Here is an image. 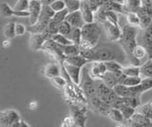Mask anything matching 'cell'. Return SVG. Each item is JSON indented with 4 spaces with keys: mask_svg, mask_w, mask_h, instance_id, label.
Wrapping results in <instances>:
<instances>
[{
    "mask_svg": "<svg viewBox=\"0 0 152 127\" xmlns=\"http://www.w3.org/2000/svg\"><path fill=\"white\" fill-rule=\"evenodd\" d=\"M80 54L84 56L86 59H88L90 62L93 61H99V62H106V61L116 60L120 62L124 59V55L126 56L122 48L113 46H96L93 49H83L80 51Z\"/></svg>",
    "mask_w": 152,
    "mask_h": 127,
    "instance_id": "obj_1",
    "label": "cell"
},
{
    "mask_svg": "<svg viewBox=\"0 0 152 127\" xmlns=\"http://www.w3.org/2000/svg\"><path fill=\"white\" fill-rule=\"evenodd\" d=\"M137 36H138L137 27H133L128 24L125 25L122 28V35L118 41V44L124 50V52L126 54V57L127 58L130 65L141 67V60L136 58L133 55V50H134L135 46L138 45Z\"/></svg>",
    "mask_w": 152,
    "mask_h": 127,
    "instance_id": "obj_2",
    "label": "cell"
},
{
    "mask_svg": "<svg viewBox=\"0 0 152 127\" xmlns=\"http://www.w3.org/2000/svg\"><path fill=\"white\" fill-rule=\"evenodd\" d=\"M81 30H82V41L79 45L80 50L95 48L98 45L101 35V28L98 22L94 21L91 23H86L81 28Z\"/></svg>",
    "mask_w": 152,
    "mask_h": 127,
    "instance_id": "obj_3",
    "label": "cell"
},
{
    "mask_svg": "<svg viewBox=\"0 0 152 127\" xmlns=\"http://www.w3.org/2000/svg\"><path fill=\"white\" fill-rule=\"evenodd\" d=\"M70 116L75 122V126L85 127L88 120V109L87 107L81 106L78 103L70 102Z\"/></svg>",
    "mask_w": 152,
    "mask_h": 127,
    "instance_id": "obj_4",
    "label": "cell"
},
{
    "mask_svg": "<svg viewBox=\"0 0 152 127\" xmlns=\"http://www.w3.org/2000/svg\"><path fill=\"white\" fill-rule=\"evenodd\" d=\"M120 126L126 127H152V120L147 118L142 113L136 111L130 119L124 120Z\"/></svg>",
    "mask_w": 152,
    "mask_h": 127,
    "instance_id": "obj_5",
    "label": "cell"
},
{
    "mask_svg": "<svg viewBox=\"0 0 152 127\" xmlns=\"http://www.w3.org/2000/svg\"><path fill=\"white\" fill-rule=\"evenodd\" d=\"M21 119L20 114L14 109H7L0 112V126L12 127L16 121Z\"/></svg>",
    "mask_w": 152,
    "mask_h": 127,
    "instance_id": "obj_6",
    "label": "cell"
},
{
    "mask_svg": "<svg viewBox=\"0 0 152 127\" xmlns=\"http://www.w3.org/2000/svg\"><path fill=\"white\" fill-rule=\"evenodd\" d=\"M103 24V27L106 31V36L109 42H118L122 35V29L119 25L112 24L109 21L106 20Z\"/></svg>",
    "mask_w": 152,
    "mask_h": 127,
    "instance_id": "obj_7",
    "label": "cell"
},
{
    "mask_svg": "<svg viewBox=\"0 0 152 127\" xmlns=\"http://www.w3.org/2000/svg\"><path fill=\"white\" fill-rule=\"evenodd\" d=\"M51 38V35L48 32H31L30 45L33 50H41L46 40Z\"/></svg>",
    "mask_w": 152,
    "mask_h": 127,
    "instance_id": "obj_8",
    "label": "cell"
},
{
    "mask_svg": "<svg viewBox=\"0 0 152 127\" xmlns=\"http://www.w3.org/2000/svg\"><path fill=\"white\" fill-rule=\"evenodd\" d=\"M64 70L66 71V75L69 77L70 82L72 83L80 86L81 83V72H82V67H76V65H70L69 63L64 62L63 64Z\"/></svg>",
    "mask_w": 152,
    "mask_h": 127,
    "instance_id": "obj_9",
    "label": "cell"
},
{
    "mask_svg": "<svg viewBox=\"0 0 152 127\" xmlns=\"http://www.w3.org/2000/svg\"><path fill=\"white\" fill-rule=\"evenodd\" d=\"M42 6L43 5L40 2V0H31L30 2V8H28V12H30L28 23H30V26H33L37 23L41 13Z\"/></svg>",
    "mask_w": 152,
    "mask_h": 127,
    "instance_id": "obj_10",
    "label": "cell"
},
{
    "mask_svg": "<svg viewBox=\"0 0 152 127\" xmlns=\"http://www.w3.org/2000/svg\"><path fill=\"white\" fill-rule=\"evenodd\" d=\"M106 72H107V67L104 62H99V61L90 62V68L88 70V73L91 78L100 79L102 75Z\"/></svg>",
    "mask_w": 152,
    "mask_h": 127,
    "instance_id": "obj_11",
    "label": "cell"
},
{
    "mask_svg": "<svg viewBox=\"0 0 152 127\" xmlns=\"http://www.w3.org/2000/svg\"><path fill=\"white\" fill-rule=\"evenodd\" d=\"M142 45L145 46L148 53V59H152V22L144 30L142 37Z\"/></svg>",
    "mask_w": 152,
    "mask_h": 127,
    "instance_id": "obj_12",
    "label": "cell"
},
{
    "mask_svg": "<svg viewBox=\"0 0 152 127\" xmlns=\"http://www.w3.org/2000/svg\"><path fill=\"white\" fill-rule=\"evenodd\" d=\"M61 67H60V65L56 62H50L49 64H47L44 67V68H43L44 76L48 79H50V80L56 77V76H60L61 75Z\"/></svg>",
    "mask_w": 152,
    "mask_h": 127,
    "instance_id": "obj_13",
    "label": "cell"
},
{
    "mask_svg": "<svg viewBox=\"0 0 152 127\" xmlns=\"http://www.w3.org/2000/svg\"><path fill=\"white\" fill-rule=\"evenodd\" d=\"M66 21L69 22L72 28H80V29L86 24L80 10L76 12H69Z\"/></svg>",
    "mask_w": 152,
    "mask_h": 127,
    "instance_id": "obj_14",
    "label": "cell"
},
{
    "mask_svg": "<svg viewBox=\"0 0 152 127\" xmlns=\"http://www.w3.org/2000/svg\"><path fill=\"white\" fill-rule=\"evenodd\" d=\"M80 12H81V13H82L83 18H84L86 23H91V22L95 21L94 12L92 11V9L89 7V5L85 1V0H82Z\"/></svg>",
    "mask_w": 152,
    "mask_h": 127,
    "instance_id": "obj_15",
    "label": "cell"
},
{
    "mask_svg": "<svg viewBox=\"0 0 152 127\" xmlns=\"http://www.w3.org/2000/svg\"><path fill=\"white\" fill-rule=\"evenodd\" d=\"M65 62L69 63L70 65H76V67H83L88 63H89V61L88 59H86L84 56H82L81 54H77V55H73V56H69V57H66L65 59Z\"/></svg>",
    "mask_w": 152,
    "mask_h": 127,
    "instance_id": "obj_16",
    "label": "cell"
},
{
    "mask_svg": "<svg viewBox=\"0 0 152 127\" xmlns=\"http://www.w3.org/2000/svg\"><path fill=\"white\" fill-rule=\"evenodd\" d=\"M107 117H108L112 121L117 122V123H123L124 120H125V118H124L121 110L119 108L116 107H110L107 112Z\"/></svg>",
    "mask_w": 152,
    "mask_h": 127,
    "instance_id": "obj_17",
    "label": "cell"
},
{
    "mask_svg": "<svg viewBox=\"0 0 152 127\" xmlns=\"http://www.w3.org/2000/svg\"><path fill=\"white\" fill-rule=\"evenodd\" d=\"M137 13H138V15H139L140 21H141V23H140V28H141L142 30L146 29V28L151 24V22H152V16L149 15L148 13H147L142 7L139 9V11L137 12Z\"/></svg>",
    "mask_w": 152,
    "mask_h": 127,
    "instance_id": "obj_18",
    "label": "cell"
},
{
    "mask_svg": "<svg viewBox=\"0 0 152 127\" xmlns=\"http://www.w3.org/2000/svg\"><path fill=\"white\" fill-rule=\"evenodd\" d=\"M62 52H63L65 58L69 57V56L80 54V46L75 44H69V45H64L61 46Z\"/></svg>",
    "mask_w": 152,
    "mask_h": 127,
    "instance_id": "obj_19",
    "label": "cell"
},
{
    "mask_svg": "<svg viewBox=\"0 0 152 127\" xmlns=\"http://www.w3.org/2000/svg\"><path fill=\"white\" fill-rule=\"evenodd\" d=\"M3 35L5 37V39H13L16 36L15 34V23L10 22L5 24L3 28Z\"/></svg>",
    "mask_w": 152,
    "mask_h": 127,
    "instance_id": "obj_20",
    "label": "cell"
},
{
    "mask_svg": "<svg viewBox=\"0 0 152 127\" xmlns=\"http://www.w3.org/2000/svg\"><path fill=\"white\" fill-rule=\"evenodd\" d=\"M124 105H129L133 108H137L141 105V95H133L127 97H122Z\"/></svg>",
    "mask_w": 152,
    "mask_h": 127,
    "instance_id": "obj_21",
    "label": "cell"
},
{
    "mask_svg": "<svg viewBox=\"0 0 152 127\" xmlns=\"http://www.w3.org/2000/svg\"><path fill=\"white\" fill-rule=\"evenodd\" d=\"M141 77L152 78V59H147L145 63L141 65Z\"/></svg>",
    "mask_w": 152,
    "mask_h": 127,
    "instance_id": "obj_22",
    "label": "cell"
},
{
    "mask_svg": "<svg viewBox=\"0 0 152 127\" xmlns=\"http://www.w3.org/2000/svg\"><path fill=\"white\" fill-rule=\"evenodd\" d=\"M126 19L128 25L133 27H140V17L138 15V13L135 12H126L125 13Z\"/></svg>",
    "mask_w": 152,
    "mask_h": 127,
    "instance_id": "obj_23",
    "label": "cell"
},
{
    "mask_svg": "<svg viewBox=\"0 0 152 127\" xmlns=\"http://www.w3.org/2000/svg\"><path fill=\"white\" fill-rule=\"evenodd\" d=\"M141 7H142V0H126L125 5H124L126 12H137Z\"/></svg>",
    "mask_w": 152,
    "mask_h": 127,
    "instance_id": "obj_24",
    "label": "cell"
},
{
    "mask_svg": "<svg viewBox=\"0 0 152 127\" xmlns=\"http://www.w3.org/2000/svg\"><path fill=\"white\" fill-rule=\"evenodd\" d=\"M68 38L75 45H80L81 41H82V30L80 28H72L70 33L69 34Z\"/></svg>",
    "mask_w": 152,
    "mask_h": 127,
    "instance_id": "obj_25",
    "label": "cell"
},
{
    "mask_svg": "<svg viewBox=\"0 0 152 127\" xmlns=\"http://www.w3.org/2000/svg\"><path fill=\"white\" fill-rule=\"evenodd\" d=\"M122 72L126 75V76H141V68L138 65H127V67H124Z\"/></svg>",
    "mask_w": 152,
    "mask_h": 127,
    "instance_id": "obj_26",
    "label": "cell"
},
{
    "mask_svg": "<svg viewBox=\"0 0 152 127\" xmlns=\"http://www.w3.org/2000/svg\"><path fill=\"white\" fill-rule=\"evenodd\" d=\"M107 67V71L110 72H122L123 67L120 62H118L116 60H110V61H106L104 62Z\"/></svg>",
    "mask_w": 152,
    "mask_h": 127,
    "instance_id": "obj_27",
    "label": "cell"
},
{
    "mask_svg": "<svg viewBox=\"0 0 152 127\" xmlns=\"http://www.w3.org/2000/svg\"><path fill=\"white\" fill-rule=\"evenodd\" d=\"M137 111L152 120V100H150L148 102L145 103V105H141L137 108Z\"/></svg>",
    "mask_w": 152,
    "mask_h": 127,
    "instance_id": "obj_28",
    "label": "cell"
},
{
    "mask_svg": "<svg viewBox=\"0 0 152 127\" xmlns=\"http://www.w3.org/2000/svg\"><path fill=\"white\" fill-rule=\"evenodd\" d=\"M142 81V78L141 76H126L122 82V84H125L126 86H135L140 84Z\"/></svg>",
    "mask_w": 152,
    "mask_h": 127,
    "instance_id": "obj_29",
    "label": "cell"
},
{
    "mask_svg": "<svg viewBox=\"0 0 152 127\" xmlns=\"http://www.w3.org/2000/svg\"><path fill=\"white\" fill-rule=\"evenodd\" d=\"M66 2V9L69 12H72L79 11L82 4V0H65Z\"/></svg>",
    "mask_w": 152,
    "mask_h": 127,
    "instance_id": "obj_30",
    "label": "cell"
},
{
    "mask_svg": "<svg viewBox=\"0 0 152 127\" xmlns=\"http://www.w3.org/2000/svg\"><path fill=\"white\" fill-rule=\"evenodd\" d=\"M0 13L3 18H9L14 16V10L13 8H11L7 3L3 2L0 7Z\"/></svg>",
    "mask_w": 152,
    "mask_h": 127,
    "instance_id": "obj_31",
    "label": "cell"
},
{
    "mask_svg": "<svg viewBox=\"0 0 152 127\" xmlns=\"http://www.w3.org/2000/svg\"><path fill=\"white\" fill-rule=\"evenodd\" d=\"M119 109L121 110L124 118H125V120L130 119V118L134 115V113L137 111L136 108H133V107H131L129 105H122L120 107H119Z\"/></svg>",
    "mask_w": 152,
    "mask_h": 127,
    "instance_id": "obj_32",
    "label": "cell"
},
{
    "mask_svg": "<svg viewBox=\"0 0 152 127\" xmlns=\"http://www.w3.org/2000/svg\"><path fill=\"white\" fill-rule=\"evenodd\" d=\"M50 82L51 83L53 84V86L56 87L57 89H64L65 86L68 84V81L64 78V77H62L61 75L60 76H56L54 78H52L50 79Z\"/></svg>",
    "mask_w": 152,
    "mask_h": 127,
    "instance_id": "obj_33",
    "label": "cell"
},
{
    "mask_svg": "<svg viewBox=\"0 0 152 127\" xmlns=\"http://www.w3.org/2000/svg\"><path fill=\"white\" fill-rule=\"evenodd\" d=\"M133 55H134L135 57L138 58L139 60H142V58H145V56H147V58H148V53H147V50L142 44L141 45H137L135 46L134 50H133Z\"/></svg>",
    "mask_w": 152,
    "mask_h": 127,
    "instance_id": "obj_34",
    "label": "cell"
},
{
    "mask_svg": "<svg viewBox=\"0 0 152 127\" xmlns=\"http://www.w3.org/2000/svg\"><path fill=\"white\" fill-rule=\"evenodd\" d=\"M51 39L53 40L54 42H56V43H58L59 45L61 46H64V45H69V44H73L72 42H71L68 37L61 34V33H55L51 36Z\"/></svg>",
    "mask_w": 152,
    "mask_h": 127,
    "instance_id": "obj_35",
    "label": "cell"
},
{
    "mask_svg": "<svg viewBox=\"0 0 152 127\" xmlns=\"http://www.w3.org/2000/svg\"><path fill=\"white\" fill-rule=\"evenodd\" d=\"M68 15H69V11L66 10V9H64V10H62V11L56 12L54 13L53 17H52V20L57 22V23H59V24H60V23L66 21Z\"/></svg>",
    "mask_w": 152,
    "mask_h": 127,
    "instance_id": "obj_36",
    "label": "cell"
},
{
    "mask_svg": "<svg viewBox=\"0 0 152 127\" xmlns=\"http://www.w3.org/2000/svg\"><path fill=\"white\" fill-rule=\"evenodd\" d=\"M71 30H72V27H71V25L69 24V22L66 21H64L59 24V29H58V32L61 34H63L65 36L68 37L69 34L70 33Z\"/></svg>",
    "mask_w": 152,
    "mask_h": 127,
    "instance_id": "obj_37",
    "label": "cell"
},
{
    "mask_svg": "<svg viewBox=\"0 0 152 127\" xmlns=\"http://www.w3.org/2000/svg\"><path fill=\"white\" fill-rule=\"evenodd\" d=\"M106 20L109 21L112 24L119 25V16L118 13L115 11H111V10H107L106 12Z\"/></svg>",
    "mask_w": 152,
    "mask_h": 127,
    "instance_id": "obj_38",
    "label": "cell"
},
{
    "mask_svg": "<svg viewBox=\"0 0 152 127\" xmlns=\"http://www.w3.org/2000/svg\"><path fill=\"white\" fill-rule=\"evenodd\" d=\"M30 0H17L15 5L13 6L14 11H28L30 8Z\"/></svg>",
    "mask_w": 152,
    "mask_h": 127,
    "instance_id": "obj_39",
    "label": "cell"
},
{
    "mask_svg": "<svg viewBox=\"0 0 152 127\" xmlns=\"http://www.w3.org/2000/svg\"><path fill=\"white\" fill-rule=\"evenodd\" d=\"M58 29H59V23H57L51 19L49 23V25H48L47 32L52 36L55 33H58Z\"/></svg>",
    "mask_w": 152,
    "mask_h": 127,
    "instance_id": "obj_40",
    "label": "cell"
},
{
    "mask_svg": "<svg viewBox=\"0 0 152 127\" xmlns=\"http://www.w3.org/2000/svg\"><path fill=\"white\" fill-rule=\"evenodd\" d=\"M50 6L52 10L56 12H59L66 9V2H65V0H56L53 3H51Z\"/></svg>",
    "mask_w": 152,
    "mask_h": 127,
    "instance_id": "obj_41",
    "label": "cell"
},
{
    "mask_svg": "<svg viewBox=\"0 0 152 127\" xmlns=\"http://www.w3.org/2000/svg\"><path fill=\"white\" fill-rule=\"evenodd\" d=\"M27 28L24 24H21V23H16L15 24V34L16 36H23L26 33Z\"/></svg>",
    "mask_w": 152,
    "mask_h": 127,
    "instance_id": "obj_42",
    "label": "cell"
},
{
    "mask_svg": "<svg viewBox=\"0 0 152 127\" xmlns=\"http://www.w3.org/2000/svg\"><path fill=\"white\" fill-rule=\"evenodd\" d=\"M61 126H66V127H71V126H75V122L72 119V117L70 116V114L69 116L65 117L63 119V121H62Z\"/></svg>",
    "mask_w": 152,
    "mask_h": 127,
    "instance_id": "obj_43",
    "label": "cell"
},
{
    "mask_svg": "<svg viewBox=\"0 0 152 127\" xmlns=\"http://www.w3.org/2000/svg\"><path fill=\"white\" fill-rule=\"evenodd\" d=\"M12 127H30V125L27 124V122L25 120H23L22 119H20L18 121H16L15 123L13 124Z\"/></svg>",
    "mask_w": 152,
    "mask_h": 127,
    "instance_id": "obj_44",
    "label": "cell"
},
{
    "mask_svg": "<svg viewBox=\"0 0 152 127\" xmlns=\"http://www.w3.org/2000/svg\"><path fill=\"white\" fill-rule=\"evenodd\" d=\"M56 0H40V2L42 3V5H50L51 3H53Z\"/></svg>",
    "mask_w": 152,
    "mask_h": 127,
    "instance_id": "obj_45",
    "label": "cell"
},
{
    "mask_svg": "<svg viewBox=\"0 0 152 127\" xmlns=\"http://www.w3.org/2000/svg\"><path fill=\"white\" fill-rule=\"evenodd\" d=\"M9 46H10V40L9 39H6L2 42V46L4 49H7Z\"/></svg>",
    "mask_w": 152,
    "mask_h": 127,
    "instance_id": "obj_46",
    "label": "cell"
},
{
    "mask_svg": "<svg viewBox=\"0 0 152 127\" xmlns=\"http://www.w3.org/2000/svg\"><path fill=\"white\" fill-rule=\"evenodd\" d=\"M36 107H37V102H31L30 103V109L34 110V109H36Z\"/></svg>",
    "mask_w": 152,
    "mask_h": 127,
    "instance_id": "obj_47",
    "label": "cell"
},
{
    "mask_svg": "<svg viewBox=\"0 0 152 127\" xmlns=\"http://www.w3.org/2000/svg\"><path fill=\"white\" fill-rule=\"evenodd\" d=\"M30 1H31V0H30Z\"/></svg>",
    "mask_w": 152,
    "mask_h": 127,
    "instance_id": "obj_48",
    "label": "cell"
}]
</instances>
